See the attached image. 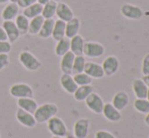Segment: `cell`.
I'll return each instance as SVG.
<instances>
[{
    "mask_svg": "<svg viewBox=\"0 0 149 138\" xmlns=\"http://www.w3.org/2000/svg\"><path fill=\"white\" fill-rule=\"evenodd\" d=\"M58 107L56 104L53 103H45L41 106H38L36 112L33 113V116L37 121V123H47L51 118L55 117L58 114Z\"/></svg>",
    "mask_w": 149,
    "mask_h": 138,
    "instance_id": "1",
    "label": "cell"
},
{
    "mask_svg": "<svg viewBox=\"0 0 149 138\" xmlns=\"http://www.w3.org/2000/svg\"><path fill=\"white\" fill-rule=\"evenodd\" d=\"M18 60L26 70L31 71V72L38 71L42 67V62L30 51L20 52L18 55Z\"/></svg>",
    "mask_w": 149,
    "mask_h": 138,
    "instance_id": "2",
    "label": "cell"
},
{
    "mask_svg": "<svg viewBox=\"0 0 149 138\" xmlns=\"http://www.w3.org/2000/svg\"><path fill=\"white\" fill-rule=\"evenodd\" d=\"M48 129L51 132V134L53 136H58V137H65L68 134V129H67L66 124L64 123V121L59 117L55 116L53 118H51L47 122Z\"/></svg>",
    "mask_w": 149,
    "mask_h": 138,
    "instance_id": "3",
    "label": "cell"
},
{
    "mask_svg": "<svg viewBox=\"0 0 149 138\" xmlns=\"http://www.w3.org/2000/svg\"><path fill=\"white\" fill-rule=\"evenodd\" d=\"M9 93L12 98L15 99H22V98H33V89L28 83L19 82L14 83L10 86Z\"/></svg>",
    "mask_w": 149,
    "mask_h": 138,
    "instance_id": "4",
    "label": "cell"
},
{
    "mask_svg": "<svg viewBox=\"0 0 149 138\" xmlns=\"http://www.w3.org/2000/svg\"><path fill=\"white\" fill-rule=\"evenodd\" d=\"M121 13L124 17L132 20H139L143 17V10L139 6L131 3H124L121 6Z\"/></svg>",
    "mask_w": 149,
    "mask_h": 138,
    "instance_id": "5",
    "label": "cell"
},
{
    "mask_svg": "<svg viewBox=\"0 0 149 138\" xmlns=\"http://www.w3.org/2000/svg\"><path fill=\"white\" fill-rule=\"evenodd\" d=\"M85 105L88 108V110L91 111L94 114H102V110H104V102L102 100V98L100 97L98 93H91L88 97L85 100Z\"/></svg>",
    "mask_w": 149,
    "mask_h": 138,
    "instance_id": "6",
    "label": "cell"
},
{
    "mask_svg": "<svg viewBox=\"0 0 149 138\" xmlns=\"http://www.w3.org/2000/svg\"><path fill=\"white\" fill-rule=\"evenodd\" d=\"M104 54V47L97 42H85L83 55L88 58H100Z\"/></svg>",
    "mask_w": 149,
    "mask_h": 138,
    "instance_id": "7",
    "label": "cell"
},
{
    "mask_svg": "<svg viewBox=\"0 0 149 138\" xmlns=\"http://www.w3.org/2000/svg\"><path fill=\"white\" fill-rule=\"evenodd\" d=\"M90 122L86 118H80L74 123L73 133L76 138H86L89 132Z\"/></svg>",
    "mask_w": 149,
    "mask_h": 138,
    "instance_id": "8",
    "label": "cell"
},
{
    "mask_svg": "<svg viewBox=\"0 0 149 138\" xmlns=\"http://www.w3.org/2000/svg\"><path fill=\"white\" fill-rule=\"evenodd\" d=\"M102 67L106 76H112V75L117 73V71L119 70L120 61L116 56L110 55L104 60V62L102 64Z\"/></svg>",
    "mask_w": 149,
    "mask_h": 138,
    "instance_id": "9",
    "label": "cell"
},
{
    "mask_svg": "<svg viewBox=\"0 0 149 138\" xmlns=\"http://www.w3.org/2000/svg\"><path fill=\"white\" fill-rule=\"evenodd\" d=\"M2 28L5 31V34L7 36V41L10 44L15 43L19 39L20 33L13 20H4L2 24Z\"/></svg>",
    "mask_w": 149,
    "mask_h": 138,
    "instance_id": "10",
    "label": "cell"
},
{
    "mask_svg": "<svg viewBox=\"0 0 149 138\" xmlns=\"http://www.w3.org/2000/svg\"><path fill=\"white\" fill-rule=\"evenodd\" d=\"M15 117H16L17 122L19 123V124H22V126L26 127V128H33V127L38 124L33 114L26 112V111L22 110V109H17Z\"/></svg>",
    "mask_w": 149,
    "mask_h": 138,
    "instance_id": "11",
    "label": "cell"
},
{
    "mask_svg": "<svg viewBox=\"0 0 149 138\" xmlns=\"http://www.w3.org/2000/svg\"><path fill=\"white\" fill-rule=\"evenodd\" d=\"M56 15H57L58 20H63V22H67L70 20L74 17V13L71 7L66 4L65 2H58L57 3V9H56Z\"/></svg>",
    "mask_w": 149,
    "mask_h": 138,
    "instance_id": "12",
    "label": "cell"
},
{
    "mask_svg": "<svg viewBox=\"0 0 149 138\" xmlns=\"http://www.w3.org/2000/svg\"><path fill=\"white\" fill-rule=\"evenodd\" d=\"M84 73L89 75L92 79H100L104 76V72L102 70V67L100 64L95 63V62H87L85 63Z\"/></svg>",
    "mask_w": 149,
    "mask_h": 138,
    "instance_id": "13",
    "label": "cell"
},
{
    "mask_svg": "<svg viewBox=\"0 0 149 138\" xmlns=\"http://www.w3.org/2000/svg\"><path fill=\"white\" fill-rule=\"evenodd\" d=\"M113 106L117 109L118 111H123L127 108L128 104H129V95L126 93L125 91H119L118 93H115L113 97L112 103Z\"/></svg>",
    "mask_w": 149,
    "mask_h": 138,
    "instance_id": "14",
    "label": "cell"
},
{
    "mask_svg": "<svg viewBox=\"0 0 149 138\" xmlns=\"http://www.w3.org/2000/svg\"><path fill=\"white\" fill-rule=\"evenodd\" d=\"M19 14V6L17 3L9 2L7 3L1 11V18L4 20H13Z\"/></svg>",
    "mask_w": 149,
    "mask_h": 138,
    "instance_id": "15",
    "label": "cell"
},
{
    "mask_svg": "<svg viewBox=\"0 0 149 138\" xmlns=\"http://www.w3.org/2000/svg\"><path fill=\"white\" fill-rule=\"evenodd\" d=\"M102 114L110 122H118L122 119L121 112L117 110L111 103H104V110H102Z\"/></svg>",
    "mask_w": 149,
    "mask_h": 138,
    "instance_id": "16",
    "label": "cell"
},
{
    "mask_svg": "<svg viewBox=\"0 0 149 138\" xmlns=\"http://www.w3.org/2000/svg\"><path fill=\"white\" fill-rule=\"evenodd\" d=\"M60 84L62 86V89L66 91L69 95H73L75 93V91L77 89L78 85L76 84V82L73 79V76L71 74H65L63 73L60 77Z\"/></svg>",
    "mask_w": 149,
    "mask_h": 138,
    "instance_id": "17",
    "label": "cell"
},
{
    "mask_svg": "<svg viewBox=\"0 0 149 138\" xmlns=\"http://www.w3.org/2000/svg\"><path fill=\"white\" fill-rule=\"evenodd\" d=\"M132 89L136 99H146L148 93V86L144 83L142 78H136L132 82Z\"/></svg>",
    "mask_w": 149,
    "mask_h": 138,
    "instance_id": "18",
    "label": "cell"
},
{
    "mask_svg": "<svg viewBox=\"0 0 149 138\" xmlns=\"http://www.w3.org/2000/svg\"><path fill=\"white\" fill-rule=\"evenodd\" d=\"M74 58L75 55L70 51L61 57L60 69L62 71V73L72 74V67H73V62H74Z\"/></svg>",
    "mask_w": 149,
    "mask_h": 138,
    "instance_id": "19",
    "label": "cell"
},
{
    "mask_svg": "<svg viewBox=\"0 0 149 138\" xmlns=\"http://www.w3.org/2000/svg\"><path fill=\"white\" fill-rule=\"evenodd\" d=\"M85 41L82 36L76 35L70 39V52H72L75 56L83 55V48H84Z\"/></svg>",
    "mask_w": 149,
    "mask_h": 138,
    "instance_id": "20",
    "label": "cell"
},
{
    "mask_svg": "<svg viewBox=\"0 0 149 138\" xmlns=\"http://www.w3.org/2000/svg\"><path fill=\"white\" fill-rule=\"evenodd\" d=\"M80 30V20L78 17H73L69 22H66V29H65V37L71 39L78 35Z\"/></svg>",
    "mask_w": 149,
    "mask_h": 138,
    "instance_id": "21",
    "label": "cell"
},
{
    "mask_svg": "<svg viewBox=\"0 0 149 138\" xmlns=\"http://www.w3.org/2000/svg\"><path fill=\"white\" fill-rule=\"evenodd\" d=\"M17 107L18 109L29 112L31 114H33L38 108V103L33 100V98H22V99H17Z\"/></svg>",
    "mask_w": 149,
    "mask_h": 138,
    "instance_id": "22",
    "label": "cell"
},
{
    "mask_svg": "<svg viewBox=\"0 0 149 138\" xmlns=\"http://www.w3.org/2000/svg\"><path fill=\"white\" fill-rule=\"evenodd\" d=\"M91 93H93V86L91 84L89 85H82V86H78L75 93H73L74 100L77 102H83L86 100Z\"/></svg>",
    "mask_w": 149,
    "mask_h": 138,
    "instance_id": "23",
    "label": "cell"
},
{
    "mask_svg": "<svg viewBox=\"0 0 149 138\" xmlns=\"http://www.w3.org/2000/svg\"><path fill=\"white\" fill-rule=\"evenodd\" d=\"M65 29H66V22L60 20H55L51 37L53 38L56 42L62 40L63 38H65Z\"/></svg>",
    "mask_w": 149,
    "mask_h": 138,
    "instance_id": "24",
    "label": "cell"
},
{
    "mask_svg": "<svg viewBox=\"0 0 149 138\" xmlns=\"http://www.w3.org/2000/svg\"><path fill=\"white\" fill-rule=\"evenodd\" d=\"M54 24H55V20L54 18H48L45 20L43 22V26H42L41 30H40L39 38L41 39H48L52 36V32H53V28H54Z\"/></svg>",
    "mask_w": 149,
    "mask_h": 138,
    "instance_id": "25",
    "label": "cell"
},
{
    "mask_svg": "<svg viewBox=\"0 0 149 138\" xmlns=\"http://www.w3.org/2000/svg\"><path fill=\"white\" fill-rule=\"evenodd\" d=\"M69 51H70V39L65 37L57 42L55 46V54L58 57H62Z\"/></svg>",
    "mask_w": 149,
    "mask_h": 138,
    "instance_id": "26",
    "label": "cell"
},
{
    "mask_svg": "<svg viewBox=\"0 0 149 138\" xmlns=\"http://www.w3.org/2000/svg\"><path fill=\"white\" fill-rule=\"evenodd\" d=\"M42 10H43V5L38 3V2H36L33 5L24 8V11H22V14H24L26 17H28L29 20H31V18L36 17V16L42 15Z\"/></svg>",
    "mask_w": 149,
    "mask_h": 138,
    "instance_id": "27",
    "label": "cell"
},
{
    "mask_svg": "<svg viewBox=\"0 0 149 138\" xmlns=\"http://www.w3.org/2000/svg\"><path fill=\"white\" fill-rule=\"evenodd\" d=\"M56 9H57V2L50 0L46 4L43 5V10H42V16L45 20L48 18H53L56 15Z\"/></svg>",
    "mask_w": 149,
    "mask_h": 138,
    "instance_id": "28",
    "label": "cell"
},
{
    "mask_svg": "<svg viewBox=\"0 0 149 138\" xmlns=\"http://www.w3.org/2000/svg\"><path fill=\"white\" fill-rule=\"evenodd\" d=\"M44 20H45V18H44L42 15L36 16V17L30 20V24H29L28 34H30L31 36L39 34L40 30H41L42 26H43Z\"/></svg>",
    "mask_w": 149,
    "mask_h": 138,
    "instance_id": "29",
    "label": "cell"
},
{
    "mask_svg": "<svg viewBox=\"0 0 149 138\" xmlns=\"http://www.w3.org/2000/svg\"><path fill=\"white\" fill-rule=\"evenodd\" d=\"M14 22H15L16 26H17L18 31H19L20 36L28 34L29 24H30V20L28 17H26L24 14H18L15 17Z\"/></svg>",
    "mask_w": 149,
    "mask_h": 138,
    "instance_id": "30",
    "label": "cell"
},
{
    "mask_svg": "<svg viewBox=\"0 0 149 138\" xmlns=\"http://www.w3.org/2000/svg\"><path fill=\"white\" fill-rule=\"evenodd\" d=\"M85 63H86V59H85V57L83 55L75 56L72 67V74H77V73L83 72L85 67Z\"/></svg>",
    "mask_w": 149,
    "mask_h": 138,
    "instance_id": "31",
    "label": "cell"
},
{
    "mask_svg": "<svg viewBox=\"0 0 149 138\" xmlns=\"http://www.w3.org/2000/svg\"><path fill=\"white\" fill-rule=\"evenodd\" d=\"M134 109L140 114H148L149 113V102L147 99H136L134 101Z\"/></svg>",
    "mask_w": 149,
    "mask_h": 138,
    "instance_id": "32",
    "label": "cell"
},
{
    "mask_svg": "<svg viewBox=\"0 0 149 138\" xmlns=\"http://www.w3.org/2000/svg\"><path fill=\"white\" fill-rule=\"evenodd\" d=\"M73 79L76 82V84L78 86H82V85H89L92 82V78L87 75L86 73L81 72V73H77V74L73 75Z\"/></svg>",
    "mask_w": 149,
    "mask_h": 138,
    "instance_id": "33",
    "label": "cell"
},
{
    "mask_svg": "<svg viewBox=\"0 0 149 138\" xmlns=\"http://www.w3.org/2000/svg\"><path fill=\"white\" fill-rule=\"evenodd\" d=\"M141 72L143 75L149 74V53H147L143 57L142 65H141Z\"/></svg>",
    "mask_w": 149,
    "mask_h": 138,
    "instance_id": "34",
    "label": "cell"
},
{
    "mask_svg": "<svg viewBox=\"0 0 149 138\" xmlns=\"http://www.w3.org/2000/svg\"><path fill=\"white\" fill-rule=\"evenodd\" d=\"M11 49H12L11 44L8 41H0V54L10 53Z\"/></svg>",
    "mask_w": 149,
    "mask_h": 138,
    "instance_id": "35",
    "label": "cell"
},
{
    "mask_svg": "<svg viewBox=\"0 0 149 138\" xmlns=\"http://www.w3.org/2000/svg\"><path fill=\"white\" fill-rule=\"evenodd\" d=\"M94 138H117L113 133H111L110 131L107 130H98L95 132Z\"/></svg>",
    "mask_w": 149,
    "mask_h": 138,
    "instance_id": "36",
    "label": "cell"
},
{
    "mask_svg": "<svg viewBox=\"0 0 149 138\" xmlns=\"http://www.w3.org/2000/svg\"><path fill=\"white\" fill-rule=\"evenodd\" d=\"M10 60L8 54H0V71L3 70L6 66H8Z\"/></svg>",
    "mask_w": 149,
    "mask_h": 138,
    "instance_id": "37",
    "label": "cell"
},
{
    "mask_svg": "<svg viewBox=\"0 0 149 138\" xmlns=\"http://www.w3.org/2000/svg\"><path fill=\"white\" fill-rule=\"evenodd\" d=\"M36 2H38V0H18L17 5L19 6V8L24 9V8L33 5V4L36 3Z\"/></svg>",
    "mask_w": 149,
    "mask_h": 138,
    "instance_id": "38",
    "label": "cell"
},
{
    "mask_svg": "<svg viewBox=\"0 0 149 138\" xmlns=\"http://www.w3.org/2000/svg\"><path fill=\"white\" fill-rule=\"evenodd\" d=\"M0 41H7V36L5 34V31L0 26Z\"/></svg>",
    "mask_w": 149,
    "mask_h": 138,
    "instance_id": "39",
    "label": "cell"
},
{
    "mask_svg": "<svg viewBox=\"0 0 149 138\" xmlns=\"http://www.w3.org/2000/svg\"><path fill=\"white\" fill-rule=\"evenodd\" d=\"M142 80L144 81V83H145V84L147 85L148 89H149V74H147V75H143V78H142Z\"/></svg>",
    "mask_w": 149,
    "mask_h": 138,
    "instance_id": "40",
    "label": "cell"
},
{
    "mask_svg": "<svg viewBox=\"0 0 149 138\" xmlns=\"http://www.w3.org/2000/svg\"><path fill=\"white\" fill-rule=\"evenodd\" d=\"M144 123H145L147 126H149V113H148V114H146L145 119H144Z\"/></svg>",
    "mask_w": 149,
    "mask_h": 138,
    "instance_id": "41",
    "label": "cell"
},
{
    "mask_svg": "<svg viewBox=\"0 0 149 138\" xmlns=\"http://www.w3.org/2000/svg\"><path fill=\"white\" fill-rule=\"evenodd\" d=\"M48 1H50V0H38V3L42 4V5H44V4H46Z\"/></svg>",
    "mask_w": 149,
    "mask_h": 138,
    "instance_id": "42",
    "label": "cell"
},
{
    "mask_svg": "<svg viewBox=\"0 0 149 138\" xmlns=\"http://www.w3.org/2000/svg\"><path fill=\"white\" fill-rule=\"evenodd\" d=\"M8 1H9V0H0V4H5V3H7Z\"/></svg>",
    "mask_w": 149,
    "mask_h": 138,
    "instance_id": "43",
    "label": "cell"
},
{
    "mask_svg": "<svg viewBox=\"0 0 149 138\" xmlns=\"http://www.w3.org/2000/svg\"><path fill=\"white\" fill-rule=\"evenodd\" d=\"M64 138H76V137H75L74 135H68V134H67Z\"/></svg>",
    "mask_w": 149,
    "mask_h": 138,
    "instance_id": "44",
    "label": "cell"
},
{
    "mask_svg": "<svg viewBox=\"0 0 149 138\" xmlns=\"http://www.w3.org/2000/svg\"><path fill=\"white\" fill-rule=\"evenodd\" d=\"M10 2H13V3H17L18 2V0H9Z\"/></svg>",
    "mask_w": 149,
    "mask_h": 138,
    "instance_id": "45",
    "label": "cell"
},
{
    "mask_svg": "<svg viewBox=\"0 0 149 138\" xmlns=\"http://www.w3.org/2000/svg\"><path fill=\"white\" fill-rule=\"evenodd\" d=\"M146 99H147V101L149 102V89H148V93H147V97H146Z\"/></svg>",
    "mask_w": 149,
    "mask_h": 138,
    "instance_id": "46",
    "label": "cell"
},
{
    "mask_svg": "<svg viewBox=\"0 0 149 138\" xmlns=\"http://www.w3.org/2000/svg\"><path fill=\"white\" fill-rule=\"evenodd\" d=\"M53 1H55V2H57V3H58V2H60L61 0H53Z\"/></svg>",
    "mask_w": 149,
    "mask_h": 138,
    "instance_id": "47",
    "label": "cell"
},
{
    "mask_svg": "<svg viewBox=\"0 0 149 138\" xmlns=\"http://www.w3.org/2000/svg\"><path fill=\"white\" fill-rule=\"evenodd\" d=\"M52 138H62V137H58V136H53Z\"/></svg>",
    "mask_w": 149,
    "mask_h": 138,
    "instance_id": "48",
    "label": "cell"
},
{
    "mask_svg": "<svg viewBox=\"0 0 149 138\" xmlns=\"http://www.w3.org/2000/svg\"><path fill=\"white\" fill-rule=\"evenodd\" d=\"M0 138H1V133H0Z\"/></svg>",
    "mask_w": 149,
    "mask_h": 138,
    "instance_id": "49",
    "label": "cell"
}]
</instances>
